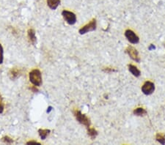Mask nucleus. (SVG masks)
Segmentation results:
<instances>
[{
  "label": "nucleus",
  "instance_id": "obj_1",
  "mask_svg": "<svg viewBox=\"0 0 165 145\" xmlns=\"http://www.w3.org/2000/svg\"><path fill=\"white\" fill-rule=\"evenodd\" d=\"M29 79L34 86H40L42 84V74L38 69H34L29 73Z\"/></svg>",
  "mask_w": 165,
  "mask_h": 145
},
{
  "label": "nucleus",
  "instance_id": "obj_2",
  "mask_svg": "<svg viewBox=\"0 0 165 145\" xmlns=\"http://www.w3.org/2000/svg\"><path fill=\"white\" fill-rule=\"evenodd\" d=\"M73 115H74V116L76 117V120H77L80 124L85 125V126L87 128V129H89V128H90L91 122H90V119L86 116V115L82 114L80 111L77 110V109H76V110H74L73 111Z\"/></svg>",
  "mask_w": 165,
  "mask_h": 145
},
{
  "label": "nucleus",
  "instance_id": "obj_3",
  "mask_svg": "<svg viewBox=\"0 0 165 145\" xmlns=\"http://www.w3.org/2000/svg\"><path fill=\"white\" fill-rule=\"evenodd\" d=\"M62 16L66 23L69 25H73L76 22V16L74 13L69 10H64L62 12Z\"/></svg>",
  "mask_w": 165,
  "mask_h": 145
},
{
  "label": "nucleus",
  "instance_id": "obj_4",
  "mask_svg": "<svg viewBox=\"0 0 165 145\" xmlns=\"http://www.w3.org/2000/svg\"><path fill=\"white\" fill-rule=\"evenodd\" d=\"M96 26H97L96 19H93L89 24H86L85 26H82V27L79 30V32L80 35H85V34L88 33V32H89L95 31V29H96Z\"/></svg>",
  "mask_w": 165,
  "mask_h": 145
},
{
  "label": "nucleus",
  "instance_id": "obj_5",
  "mask_svg": "<svg viewBox=\"0 0 165 145\" xmlns=\"http://www.w3.org/2000/svg\"><path fill=\"white\" fill-rule=\"evenodd\" d=\"M155 90V85L151 81H146L142 86V92L145 95H151Z\"/></svg>",
  "mask_w": 165,
  "mask_h": 145
},
{
  "label": "nucleus",
  "instance_id": "obj_6",
  "mask_svg": "<svg viewBox=\"0 0 165 145\" xmlns=\"http://www.w3.org/2000/svg\"><path fill=\"white\" fill-rule=\"evenodd\" d=\"M125 36L127 38V40L133 44H136L139 42V38L133 31L131 29H127L125 32Z\"/></svg>",
  "mask_w": 165,
  "mask_h": 145
},
{
  "label": "nucleus",
  "instance_id": "obj_7",
  "mask_svg": "<svg viewBox=\"0 0 165 145\" xmlns=\"http://www.w3.org/2000/svg\"><path fill=\"white\" fill-rule=\"evenodd\" d=\"M126 53L128 54V56L133 59V61L136 62H140V58L139 56V53H138L137 50L135 49L134 48L132 47V46H128V48L126 50Z\"/></svg>",
  "mask_w": 165,
  "mask_h": 145
},
{
  "label": "nucleus",
  "instance_id": "obj_8",
  "mask_svg": "<svg viewBox=\"0 0 165 145\" xmlns=\"http://www.w3.org/2000/svg\"><path fill=\"white\" fill-rule=\"evenodd\" d=\"M27 36L29 41L31 42L32 45H35L37 43V37H36L35 31L33 29H29L27 31Z\"/></svg>",
  "mask_w": 165,
  "mask_h": 145
},
{
  "label": "nucleus",
  "instance_id": "obj_9",
  "mask_svg": "<svg viewBox=\"0 0 165 145\" xmlns=\"http://www.w3.org/2000/svg\"><path fill=\"white\" fill-rule=\"evenodd\" d=\"M46 2H47V5L49 6L51 10H55L60 4L61 1L60 0H46Z\"/></svg>",
  "mask_w": 165,
  "mask_h": 145
},
{
  "label": "nucleus",
  "instance_id": "obj_10",
  "mask_svg": "<svg viewBox=\"0 0 165 145\" xmlns=\"http://www.w3.org/2000/svg\"><path fill=\"white\" fill-rule=\"evenodd\" d=\"M19 75H20V71L16 68H12L9 72V76L12 80H15L18 77H19Z\"/></svg>",
  "mask_w": 165,
  "mask_h": 145
},
{
  "label": "nucleus",
  "instance_id": "obj_11",
  "mask_svg": "<svg viewBox=\"0 0 165 145\" xmlns=\"http://www.w3.org/2000/svg\"><path fill=\"white\" fill-rule=\"evenodd\" d=\"M50 132L51 131L49 129H42V128H40L38 130V134L42 140L46 139L49 134H50Z\"/></svg>",
  "mask_w": 165,
  "mask_h": 145
},
{
  "label": "nucleus",
  "instance_id": "obj_12",
  "mask_svg": "<svg viewBox=\"0 0 165 145\" xmlns=\"http://www.w3.org/2000/svg\"><path fill=\"white\" fill-rule=\"evenodd\" d=\"M128 70L133 74V76H136V77H139L140 76V71L138 70V68L136 66H134V65H128Z\"/></svg>",
  "mask_w": 165,
  "mask_h": 145
},
{
  "label": "nucleus",
  "instance_id": "obj_13",
  "mask_svg": "<svg viewBox=\"0 0 165 145\" xmlns=\"http://www.w3.org/2000/svg\"><path fill=\"white\" fill-rule=\"evenodd\" d=\"M147 114L146 110L143 108H137L133 111V114L136 116H144Z\"/></svg>",
  "mask_w": 165,
  "mask_h": 145
},
{
  "label": "nucleus",
  "instance_id": "obj_14",
  "mask_svg": "<svg viewBox=\"0 0 165 145\" xmlns=\"http://www.w3.org/2000/svg\"><path fill=\"white\" fill-rule=\"evenodd\" d=\"M88 136H90L91 139H94L97 136V135H98V131L95 128H90L89 129H88Z\"/></svg>",
  "mask_w": 165,
  "mask_h": 145
},
{
  "label": "nucleus",
  "instance_id": "obj_15",
  "mask_svg": "<svg viewBox=\"0 0 165 145\" xmlns=\"http://www.w3.org/2000/svg\"><path fill=\"white\" fill-rule=\"evenodd\" d=\"M156 140L161 144H165V138L163 135L158 134L156 135Z\"/></svg>",
  "mask_w": 165,
  "mask_h": 145
},
{
  "label": "nucleus",
  "instance_id": "obj_16",
  "mask_svg": "<svg viewBox=\"0 0 165 145\" xmlns=\"http://www.w3.org/2000/svg\"><path fill=\"white\" fill-rule=\"evenodd\" d=\"M1 140H2L3 142L5 143V144H12V143H13V139L7 136H5L3 137V138L1 139Z\"/></svg>",
  "mask_w": 165,
  "mask_h": 145
},
{
  "label": "nucleus",
  "instance_id": "obj_17",
  "mask_svg": "<svg viewBox=\"0 0 165 145\" xmlns=\"http://www.w3.org/2000/svg\"><path fill=\"white\" fill-rule=\"evenodd\" d=\"M3 60H4V50L1 44L0 43V65L2 64Z\"/></svg>",
  "mask_w": 165,
  "mask_h": 145
},
{
  "label": "nucleus",
  "instance_id": "obj_18",
  "mask_svg": "<svg viewBox=\"0 0 165 145\" xmlns=\"http://www.w3.org/2000/svg\"><path fill=\"white\" fill-rule=\"evenodd\" d=\"M4 104H3V98L1 95L0 94V114H2L3 111H4Z\"/></svg>",
  "mask_w": 165,
  "mask_h": 145
},
{
  "label": "nucleus",
  "instance_id": "obj_19",
  "mask_svg": "<svg viewBox=\"0 0 165 145\" xmlns=\"http://www.w3.org/2000/svg\"><path fill=\"white\" fill-rule=\"evenodd\" d=\"M27 144H37V145H40V142H37L36 141H29L28 142H27Z\"/></svg>",
  "mask_w": 165,
  "mask_h": 145
},
{
  "label": "nucleus",
  "instance_id": "obj_20",
  "mask_svg": "<svg viewBox=\"0 0 165 145\" xmlns=\"http://www.w3.org/2000/svg\"><path fill=\"white\" fill-rule=\"evenodd\" d=\"M104 71L105 72L109 73V72H111V71H115L113 69H110V68H106V69H104Z\"/></svg>",
  "mask_w": 165,
  "mask_h": 145
},
{
  "label": "nucleus",
  "instance_id": "obj_21",
  "mask_svg": "<svg viewBox=\"0 0 165 145\" xmlns=\"http://www.w3.org/2000/svg\"><path fill=\"white\" fill-rule=\"evenodd\" d=\"M52 109H53V108H52V106H49V108L47 109V113H50V111L52 110Z\"/></svg>",
  "mask_w": 165,
  "mask_h": 145
}]
</instances>
